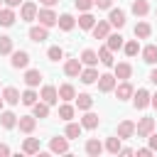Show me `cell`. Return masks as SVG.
<instances>
[{"label": "cell", "instance_id": "20", "mask_svg": "<svg viewBox=\"0 0 157 157\" xmlns=\"http://www.w3.org/2000/svg\"><path fill=\"white\" fill-rule=\"evenodd\" d=\"M15 7H0V27H12L15 25Z\"/></svg>", "mask_w": 157, "mask_h": 157}, {"label": "cell", "instance_id": "33", "mask_svg": "<svg viewBox=\"0 0 157 157\" xmlns=\"http://www.w3.org/2000/svg\"><path fill=\"white\" fill-rule=\"evenodd\" d=\"M74 115H76V105H71V101H64V103L59 105V118L69 123Z\"/></svg>", "mask_w": 157, "mask_h": 157}, {"label": "cell", "instance_id": "26", "mask_svg": "<svg viewBox=\"0 0 157 157\" xmlns=\"http://www.w3.org/2000/svg\"><path fill=\"white\" fill-rule=\"evenodd\" d=\"M78 59H81V64H83V66H96V64H101L98 52H93V49H83Z\"/></svg>", "mask_w": 157, "mask_h": 157}, {"label": "cell", "instance_id": "38", "mask_svg": "<svg viewBox=\"0 0 157 157\" xmlns=\"http://www.w3.org/2000/svg\"><path fill=\"white\" fill-rule=\"evenodd\" d=\"M132 32H135V37H137V39H147V37L152 34V27H150V22H145V20H142V22H137V25H135V29H132Z\"/></svg>", "mask_w": 157, "mask_h": 157}, {"label": "cell", "instance_id": "23", "mask_svg": "<svg viewBox=\"0 0 157 157\" xmlns=\"http://www.w3.org/2000/svg\"><path fill=\"white\" fill-rule=\"evenodd\" d=\"M17 120H20V118H17L12 110H2V113H0V125H2L5 130H12V128H17Z\"/></svg>", "mask_w": 157, "mask_h": 157}, {"label": "cell", "instance_id": "22", "mask_svg": "<svg viewBox=\"0 0 157 157\" xmlns=\"http://www.w3.org/2000/svg\"><path fill=\"white\" fill-rule=\"evenodd\" d=\"M25 83H27L29 88H37V86L42 83V71H39V69H27V71H25Z\"/></svg>", "mask_w": 157, "mask_h": 157}, {"label": "cell", "instance_id": "13", "mask_svg": "<svg viewBox=\"0 0 157 157\" xmlns=\"http://www.w3.org/2000/svg\"><path fill=\"white\" fill-rule=\"evenodd\" d=\"M91 34H93V39H105V37L110 34V22H108V20H98V22L93 25Z\"/></svg>", "mask_w": 157, "mask_h": 157}, {"label": "cell", "instance_id": "51", "mask_svg": "<svg viewBox=\"0 0 157 157\" xmlns=\"http://www.w3.org/2000/svg\"><path fill=\"white\" fill-rule=\"evenodd\" d=\"M120 155H135V150H132V147H123V150H120Z\"/></svg>", "mask_w": 157, "mask_h": 157}, {"label": "cell", "instance_id": "47", "mask_svg": "<svg viewBox=\"0 0 157 157\" xmlns=\"http://www.w3.org/2000/svg\"><path fill=\"white\" fill-rule=\"evenodd\" d=\"M2 2H5L7 7H20V5L25 2V0H2Z\"/></svg>", "mask_w": 157, "mask_h": 157}, {"label": "cell", "instance_id": "6", "mask_svg": "<svg viewBox=\"0 0 157 157\" xmlns=\"http://www.w3.org/2000/svg\"><path fill=\"white\" fill-rule=\"evenodd\" d=\"M10 56H12V59H10V66H12V69H27V66H29V54H27L25 49L12 52Z\"/></svg>", "mask_w": 157, "mask_h": 157}, {"label": "cell", "instance_id": "29", "mask_svg": "<svg viewBox=\"0 0 157 157\" xmlns=\"http://www.w3.org/2000/svg\"><path fill=\"white\" fill-rule=\"evenodd\" d=\"M115 135L123 137V140L132 137V135H135V123H132V120H123V123L118 125V132H115Z\"/></svg>", "mask_w": 157, "mask_h": 157}, {"label": "cell", "instance_id": "54", "mask_svg": "<svg viewBox=\"0 0 157 157\" xmlns=\"http://www.w3.org/2000/svg\"><path fill=\"white\" fill-rule=\"evenodd\" d=\"M0 5H2V0H0Z\"/></svg>", "mask_w": 157, "mask_h": 157}, {"label": "cell", "instance_id": "35", "mask_svg": "<svg viewBox=\"0 0 157 157\" xmlns=\"http://www.w3.org/2000/svg\"><path fill=\"white\" fill-rule=\"evenodd\" d=\"M130 10H132L135 17H145V15L150 12V2H147V0H132Z\"/></svg>", "mask_w": 157, "mask_h": 157}, {"label": "cell", "instance_id": "21", "mask_svg": "<svg viewBox=\"0 0 157 157\" xmlns=\"http://www.w3.org/2000/svg\"><path fill=\"white\" fill-rule=\"evenodd\" d=\"M123 44H125V39H123V34H118V32H110V34L105 37V47H108L110 52L123 49Z\"/></svg>", "mask_w": 157, "mask_h": 157}, {"label": "cell", "instance_id": "37", "mask_svg": "<svg viewBox=\"0 0 157 157\" xmlns=\"http://www.w3.org/2000/svg\"><path fill=\"white\" fill-rule=\"evenodd\" d=\"M22 152H25V155H39V140H37V137H25Z\"/></svg>", "mask_w": 157, "mask_h": 157}, {"label": "cell", "instance_id": "48", "mask_svg": "<svg viewBox=\"0 0 157 157\" xmlns=\"http://www.w3.org/2000/svg\"><path fill=\"white\" fill-rule=\"evenodd\" d=\"M7 155H10V147L5 142H0V157H7Z\"/></svg>", "mask_w": 157, "mask_h": 157}, {"label": "cell", "instance_id": "45", "mask_svg": "<svg viewBox=\"0 0 157 157\" xmlns=\"http://www.w3.org/2000/svg\"><path fill=\"white\" fill-rule=\"evenodd\" d=\"M147 142H150L152 152H157V132H150V135H147Z\"/></svg>", "mask_w": 157, "mask_h": 157}, {"label": "cell", "instance_id": "15", "mask_svg": "<svg viewBox=\"0 0 157 157\" xmlns=\"http://www.w3.org/2000/svg\"><path fill=\"white\" fill-rule=\"evenodd\" d=\"M2 98H5L7 105H17V103H22V93H20L15 86H5V88H2Z\"/></svg>", "mask_w": 157, "mask_h": 157}, {"label": "cell", "instance_id": "42", "mask_svg": "<svg viewBox=\"0 0 157 157\" xmlns=\"http://www.w3.org/2000/svg\"><path fill=\"white\" fill-rule=\"evenodd\" d=\"M47 56H49V61H59V59H64V49L61 47H49Z\"/></svg>", "mask_w": 157, "mask_h": 157}, {"label": "cell", "instance_id": "10", "mask_svg": "<svg viewBox=\"0 0 157 157\" xmlns=\"http://www.w3.org/2000/svg\"><path fill=\"white\" fill-rule=\"evenodd\" d=\"M150 132H155V118H140V123L135 125V135L147 137Z\"/></svg>", "mask_w": 157, "mask_h": 157}, {"label": "cell", "instance_id": "2", "mask_svg": "<svg viewBox=\"0 0 157 157\" xmlns=\"http://www.w3.org/2000/svg\"><path fill=\"white\" fill-rule=\"evenodd\" d=\"M150 101H152V93H150L147 88H137V91L132 93V105H135V110H145V108L150 105Z\"/></svg>", "mask_w": 157, "mask_h": 157}, {"label": "cell", "instance_id": "8", "mask_svg": "<svg viewBox=\"0 0 157 157\" xmlns=\"http://www.w3.org/2000/svg\"><path fill=\"white\" fill-rule=\"evenodd\" d=\"M81 71H83V64H81V59H78V56H76V59H66V61H64V74H66L69 78H76Z\"/></svg>", "mask_w": 157, "mask_h": 157}, {"label": "cell", "instance_id": "17", "mask_svg": "<svg viewBox=\"0 0 157 157\" xmlns=\"http://www.w3.org/2000/svg\"><path fill=\"white\" fill-rule=\"evenodd\" d=\"M132 93H135V88H132L130 81H120V83L115 86V96H118V101H128V98H132Z\"/></svg>", "mask_w": 157, "mask_h": 157}, {"label": "cell", "instance_id": "4", "mask_svg": "<svg viewBox=\"0 0 157 157\" xmlns=\"http://www.w3.org/2000/svg\"><path fill=\"white\" fill-rule=\"evenodd\" d=\"M115 86H118L115 74H101L98 76V91L101 93H110V91H115Z\"/></svg>", "mask_w": 157, "mask_h": 157}, {"label": "cell", "instance_id": "32", "mask_svg": "<svg viewBox=\"0 0 157 157\" xmlns=\"http://www.w3.org/2000/svg\"><path fill=\"white\" fill-rule=\"evenodd\" d=\"M123 52H125V56H130V59H132V56H137V54L142 52V47H140L137 37H135V39H128V42L123 44Z\"/></svg>", "mask_w": 157, "mask_h": 157}, {"label": "cell", "instance_id": "1", "mask_svg": "<svg viewBox=\"0 0 157 157\" xmlns=\"http://www.w3.org/2000/svg\"><path fill=\"white\" fill-rule=\"evenodd\" d=\"M37 12H39V7H37V2H32V0H25V2L20 5V20H25V22H34V20H37Z\"/></svg>", "mask_w": 157, "mask_h": 157}, {"label": "cell", "instance_id": "31", "mask_svg": "<svg viewBox=\"0 0 157 157\" xmlns=\"http://www.w3.org/2000/svg\"><path fill=\"white\" fill-rule=\"evenodd\" d=\"M96 22H98V20L91 15V10H88V12H81V15H78V20H76V25H78L81 29H93V25H96Z\"/></svg>", "mask_w": 157, "mask_h": 157}, {"label": "cell", "instance_id": "49", "mask_svg": "<svg viewBox=\"0 0 157 157\" xmlns=\"http://www.w3.org/2000/svg\"><path fill=\"white\" fill-rule=\"evenodd\" d=\"M150 83H155V86H157V64H155V69L150 71Z\"/></svg>", "mask_w": 157, "mask_h": 157}, {"label": "cell", "instance_id": "40", "mask_svg": "<svg viewBox=\"0 0 157 157\" xmlns=\"http://www.w3.org/2000/svg\"><path fill=\"white\" fill-rule=\"evenodd\" d=\"M37 101H39V93H37L34 88L27 86V91H22V105H29V108H32Z\"/></svg>", "mask_w": 157, "mask_h": 157}, {"label": "cell", "instance_id": "44", "mask_svg": "<svg viewBox=\"0 0 157 157\" xmlns=\"http://www.w3.org/2000/svg\"><path fill=\"white\" fill-rule=\"evenodd\" d=\"M93 7H98V10H110V7H113V0H93Z\"/></svg>", "mask_w": 157, "mask_h": 157}, {"label": "cell", "instance_id": "5", "mask_svg": "<svg viewBox=\"0 0 157 157\" xmlns=\"http://www.w3.org/2000/svg\"><path fill=\"white\" fill-rule=\"evenodd\" d=\"M27 37H29L32 42L42 44L44 39H49V27H44V25H32V27H29V32H27Z\"/></svg>", "mask_w": 157, "mask_h": 157}, {"label": "cell", "instance_id": "18", "mask_svg": "<svg viewBox=\"0 0 157 157\" xmlns=\"http://www.w3.org/2000/svg\"><path fill=\"white\" fill-rule=\"evenodd\" d=\"M98 123H101L98 113H93V110H83V118H81L83 130H96V128H98Z\"/></svg>", "mask_w": 157, "mask_h": 157}, {"label": "cell", "instance_id": "9", "mask_svg": "<svg viewBox=\"0 0 157 157\" xmlns=\"http://www.w3.org/2000/svg\"><path fill=\"white\" fill-rule=\"evenodd\" d=\"M39 98H42V101H47L49 105H54V103H59V88H56V86H52V83H47V86H42Z\"/></svg>", "mask_w": 157, "mask_h": 157}, {"label": "cell", "instance_id": "41", "mask_svg": "<svg viewBox=\"0 0 157 157\" xmlns=\"http://www.w3.org/2000/svg\"><path fill=\"white\" fill-rule=\"evenodd\" d=\"M12 52H15V49H12V37L2 34V37H0V54L7 56V54H12Z\"/></svg>", "mask_w": 157, "mask_h": 157}, {"label": "cell", "instance_id": "7", "mask_svg": "<svg viewBox=\"0 0 157 157\" xmlns=\"http://www.w3.org/2000/svg\"><path fill=\"white\" fill-rule=\"evenodd\" d=\"M108 22H110V27H115V29H120V27H125V12L120 10V7H110L108 10Z\"/></svg>", "mask_w": 157, "mask_h": 157}, {"label": "cell", "instance_id": "28", "mask_svg": "<svg viewBox=\"0 0 157 157\" xmlns=\"http://www.w3.org/2000/svg\"><path fill=\"white\" fill-rule=\"evenodd\" d=\"M49 108H52V105H49L47 101H42V98H39V101L32 105V115H34V118H39V120H42V118H49Z\"/></svg>", "mask_w": 157, "mask_h": 157}, {"label": "cell", "instance_id": "16", "mask_svg": "<svg viewBox=\"0 0 157 157\" xmlns=\"http://www.w3.org/2000/svg\"><path fill=\"white\" fill-rule=\"evenodd\" d=\"M98 69L96 66H86L81 74H78V78H81V83H86V86H91V83H98Z\"/></svg>", "mask_w": 157, "mask_h": 157}, {"label": "cell", "instance_id": "53", "mask_svg": "<svg viewBox=\"0 0 157 157\" xmlns=\"http://www.w3.org/2000/svg\"><path fill=\"white\" fill-rule=\"evenodd\" d=\"M2 108H5V98H2V93H0V113H2Z\"/></svg>", "mask_w": 157, "mask_h": 157}, {"label": "cell", "instance_id": "36", "mask_svg": "<svg viewBox=\"0 0 157 157\" xmlns=\"http://www.w3.org/2000/svg\"><path fill=\"white\" fill-rule=\"evenodd\" d=\"M98 59H101V64H103V66H108V69H113V66H115L113 52H110L108 47H101V49H98Z\"/></svg>", "mask_w": 157, "mask_h": 157}, {"label": "cell", "instance_id": "12", "mask_svg": "<svg viewBox=\"0 0 157 157\" xmlns=\"http://www.w3.org/2000/svg\"><path fill=\"white\" fill-rule=\"evenodd\" d=\"M17 128H20V132L32 135V132H34V128H37V118H34V115H20Z\"/></svg>", "mask_w": 157, "mask_h": 157}, {"label": "cell", "instance_id": "30", "mask_svg": "<svg viewBox=\"0 0 157 157\" xmlns=\"http://www.w3.org/2000/svg\"><path fill=\"white\" fill-rule=\"evenodd\" d=\"M140 54H142V61H145V64H152V66L157 64V44H147V47H142Z\"/></svg>", "mask_w": 157, "mask_h": 157}, {"label": "cell", "instance_id": "43", "mask_svg": "<svg viewBox=\"0 0 157 157\" xmlns=\"http://www.w3.org/2000/svg\"><path fill=\"white\" fill-rule=\"evenodd\" d=\"M74 5H76L78 12H88L93 7V0H74Z\"/></svg>", "mask_w": 157, "mask_h": 157}, {"label": "cell", "instance_id": "27", "mask_svg": "<svg viewBox=\"0 0 157 157\" xmlns=\"http://www.w3.org/2000/svg\"><path fill=\"white\" fill-rule=\"evenodd\" d=\"M74 101H76V108L78 110H91L93 108V96L91 93H76Z\"/></svg>", "mask_w": 157, "mask_h": 157}, {"label": "cell", "instance_id": "14", "mask_svg": "<svg viewBox=\"0 0 157 157\" xmlns=\"http://www.w3.org/2000/svg\"><path fill=\"white\" fill-rule=\"evenodd\" d=\"M113 74H115L118 81H128V78L132 76V66H130L128 61H118V64L113 66Z\"/></svg>", "mask_w": 157, "mask_h": 157}, {"label": "cell", "instance_id": "39", "mask_svg": "<svg viewBox=\"0 0 157 157\" xmlns=\"http://www.w3.org/2000/svg\"><path fill=\"white\" fill-rule=\"evenodd\" d=\"M59 98H61V101H74V98H76V88H74L71 83H61V86H59Z\"/></svg>", "mask_w": 157, "mask_h": 157}, {"label": "cell", "instance_id": "19", "mask_svg": "<svg viewBox=\"0 0 157 157\" xmlns=\"http://www.w3.org/2000/svg\"><path fill=\"white\" fill-rule=\"evenodd\" d=\"M103 150H105V145H103L98 137H88V140H86V155H91V157H98Z\"/></svg>", "mask_w": 157, "mask_h": 157}, {"label": "cell", "instance_id": "50", "mask_svg": "<svg viewBox=\"0 0 157 157\" xmlns=\"http://www.w3.org/2000/svg\"><path fill=\"white\" fill-rule=\"evenodd\" d=\"M39 2H42V5H44V7H54V5H56V2H59V0H39Z\"/></svg>", "mask_w": 157, "mask_h": 157}, {"label": "cell", "instance_id": "25", "mask_svg": "<svg viewBox=\"0 0 157 157\" xmlns=\"http://www.w3.org/2000/svg\"><path fill=\"white\" fill-rule=\"evenodd\" d=\"M56 25H59L61 32H71V29L76 27V17L69 15V12H64V15H59V22H56Z\"/></svg>", "mask_w": 157, "mask_h": 157}, {"label": "cell", "instance_id": "52", "mask_svg": "<svg viewBox=\"0 0 157 157\" xmlns=\"http://www.w3.org/2000/svg\"><path fill=\"white\" fill-rule=\"evenodd\" d=\"M150 105H152V108L157 110V93H152V101H150Z\"/></svg>", "mask_w": 157, "mask_h": 157}, {"label": "cell", "instance_id": "3", "mask_svg": "<svg viewBox=\"0 0 157 157\" xmlns=\"http://www.w3.org/2000/svg\"><path fill=\"white\" fill-rule=\"evenodd\" d=\"M37 20H39V25H44V27H54V25L59 22V15H56L52 7H39Z\"/></svg>", "mask_w": 157, "mask_h": 157}, {"label": "cell", "instance_id": "24", "mask_svg": "<svg viewBox=\"0 0 157 157\" xmlns=\"http://www.w3.org/2000/svg\"><path fill=\"white\" fill-rule=\"evenodd\" d=\"M105 152H110V155H120V150H123V137H118V135H113V137H105Z\"/></svg>", "mask_w": 157, "mask_h": 157}, {"label": "cell", "instance_id": "11", "mask_svg": "<svg viewBox=\"0 0 157 157\" xmlns=\"http://www.w3.org/2000/svg\"><path fill=\"white\" fill-rule=\"evenodd\" d=\"M49 152H54V155H66L69 152V137L64 135V137H52L49 140Z\"/></svg>", "mask_w": 157, "mask_h": 157}, {"label": "cell", "instance_id": "46", "mask_svg": "<svg viewBox=\"0 0 157 157\" xmlns=\"http://www.w3.org/2000/svg\"><path fill=\"white\" fill-rule=\"evenodd\" d=\"M137 155H140V157H150V155H152V147H150V145H147V147H140Z\"/></svg>", "mask_w": 157, "mask_h": 157}, {"label": "cell", "instance_id": "34", "mask_svg": "<svg viewBox=\"0 0 157 157\" xmlns=\"http://www.w3.org/2000/svg\"><path fill=\"white\" fill-rule=\"evenodd\" d=\"M81 132H83V125H81V123H71V120L66 123L64 135H66L69 140H78V137H81Z\"/></svg>", "mask_w": 157, "mask_h": 157}]
</instances>
